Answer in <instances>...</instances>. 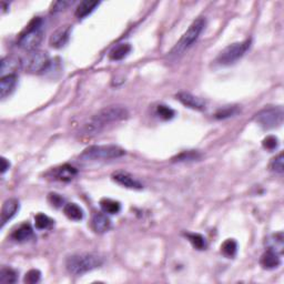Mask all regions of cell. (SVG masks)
Masks as SVG:
<instances>
[{
  "label": "cell",
  "mask_w": 284,
  "mask_h": 284,
  "mask_svg": "<svg viewBox=\"0 0 284 284\" xmlns=\"http://www.w3.org/2000/svg\"><path fill=\"white\" fill-rule=\"evenodd\" d=\"M237 250H238V243L235 242L233 239L225 240L221 246L222 254L226 257H233L237 254Z\"/></svg>",
  "instance_id": "cell-24"
},
{
  "label": "cell",
  "mask_w": 284,
  "mask_h": 284,
  "mask_svg": "<svg viewBox=\"0 0 284 284\" xmlns=\"http://www.w3.org/2000/svg\"><path fill=\"white\" fill-rule=\"evenodd\" d=\"M43 37V20L40 17H34L27 27L20 33L18 46L28 52H33L38 49Z\"/></svg>",
  "instance_id": "cell-3"
},
{
  "label": "cell",
  "mask_w": 284,
  "mask_h": 284,
  "mask_svg": "<svg viewBox=\"0 0 284 284\" xmlns=\"http://www.w3.org/2000/svg\"><path fill=\"white\" fill-rule=\"evenodd\" d=\"M32 235H33V231H32V225H30L29 223H24L19 225L18 228L12 232L11 237L17 242H26L32 239Z\"/></svg>",
  "instance_id": "cell-19"
},
{
  "label": "cell",
  "mask_w": 284,
  "mask_h": 284,
  "mask_svg": "<svg viewBox=\"0 0 284 284\" xmlns=\"http://www.w3.org/2000/svg\"><path fill=\"white\" fill-rule=\"evenodd\" d=\"M76 176H77L76 168H73L69 164L61 165V167L56 168L54 169V171H52V177H54L56 180H59V181L67 182V181L72 180V179Z\"/></svg>",
  "instance_id": "cell-16"
},
{
  "label": "cell",
  "mask_w": 284,
  "mask_h": 284,
  "mask_svg": "<svg viewBox=\"0 0 284 284\" xmlns=\"http://www.w3.org/2000/svg\"><path fill=\"white\" fill-rule=\"evenodd\" d=\"M269 168L271 171H273L275 173L282 174L284 171V158H283V154L278 155L275 158L271 160Z\"/></svg>",
  "instance_id": "cell-28"
},
{
  "label": "cell",
  "mask_w": 284,
  "mask_h": 284,
  "mask_svg": "<svg viewBox=\"0 0 284 284\" xmlns=\"http://www.w3.org/2000/svg\"><path fill=\"white\" fill-rule=\"evenodd\" d=\"M112 179L113 181H116L118 183V185L128 188V189L140 190L143 188V186L137 180V179H134L131 174L126 172H116L112 176Z\"/></svg>",
  "instance_id": "cell-11"
},
{
  "label": "cell",
  "mask_w": 284,
  "mask_h": 284,
  "mask_svg": "<svg viewBox=\"0 0 284 284\" xmlns=\"http://www.w3.org/2000/svg\"><path fill=\"white\" fill-rule=\"evenodd\" d=\"M21 63L16 57H7L1 60V65H0V73L1 78L10 75H16V71L20 68Z\"/></svg>",
  "instance_id": "cell-15"
},
{
  "label": "cell",
  "mask_w": 284,
  "mask_h": 284,
  "mask_svg": "<svg viewBox=\"0 0 284 284\" xmlns=\"http://www.w3.org/2000/svg\"><path fill=\"white\" fill-rule=\"evenodd\" d=\"M260 263L263 269L273 270V269H277L278 266L281 264V260H280V255L278 254V253L266 250L263 253V255L261 256Z\"/></svg>",
  "instance_id": "cell-17"
},
{
  "label": "cell",
  "mask_w": 284,
  "mask_h": 284,
  "mask_svg": "<svg viewBox=\"0 0 284 284\" xmlns=\"http://www.w3.org/2000/svg\"><path fill=\"white\" fill-rule=\"evenodd\" d=\"M18 210H19L18 200L11 198L5 201V203L2 204L1 208V213H0V225H1V228H3V225L16 216Z\"/></svg>",
  "instance_id": "cell-9"
},
{
  "label": "cell",
  "mask_w": 284,
  "mask_h": 284,
  "mask_svg": "<svg viewBox=\"0 0 284 284\" xmlns=\"http://www.w3.org/2000/svg\"><path fill=\"white\" fill-rule=\"evenodd\" d=\"M72 5V1H65V0H61V1H56L52 3L51 6V12H59V11H63L64 9H67V8Z\"/></svg>",
  "instance_id": "cell-34"
},
{
  "label": "cell",
  "mask_w": 284,
  "mask_h": 284,
  "mask_svg": "<svg viewBox=\"0 0 284 284\" xmlns=\"http://www.w3.org/2000/svg\"><path fill=\"white\" fill-rule=\"evenodd\" d=\"M262 145H263V147L266 150H274L278 148L279 142H278V139L275 138L274 135H269V137H266L263 140Z\"/></svg>",
  "instance_id": "cell-33"
},
{
  "label": "cell",
  "mask_w": 284,
  "mask_h": 284,
  "mask_svg": "<svg viewBox=\"0 0 284 284\" xmlns=\"http://www.w3.org/2000/svg\"><path fill=\"white\" fill-rule=\"evenodd\" d=\"M10 167L9 161H8L6 158L1 159V173H5L8 169Z\"/></svg>",
  "instance_id": "cell-36"
},
{
  "label": "cell",
  "mask_w": 284,
  "mask_h": 284,
  "mask_svg": "<svg viewBox=\"0 0 284 284\" xmlns=\"http://www.w3.org/2000/svg\"><path fill=\"white\" fill-rule=\"evenodd\" d=\"M48 200H49V202L51 203V205H54L56 208H60L63 205L64 200L63 196L60 194H57V193H50L49 196H48Z\"/></svg>",
  "instance_id": "cell-35"
},
{
  "label": "cell",
  "mask_w": 284,
  "mask_h": 284,
  "mask_svg": "<svg viewBox=\"0 0 284 284\" xmlns=\"http://www.w3.org/2000/svg\"><path fill=\"white\" fill-rule=\"evenodd\" d=\"M40 278H41V273L39 270L36 269H32V270H29L27 273L25 275V283L27 284H36L39 281H40Z\"/></svg>",
  "instance_id": "cell-30"
},
{
  "label": "cell",
  "mask_w": 284,
  "mask_h": 284,
  "mask_svg": "<svg viewBox=\"0 0 284 284\" xmlns=\"http://www.w3.org/2000/svg\"><path fill=\"white\" fill-rule=\"evenodd\" d=\"M26 71L29 73H40L46 71L50 64V59L47 52L36 50L30 52L23 63Z\"/></svg>",
  "instance_id": "cell-8"
},
{
  "label": "cell",
  "mask_w": 284,
  "mask_h": 284,
  "mask_svg": "<svg viewBox=\"0 0 284 284\" xmlns=\"http://www.w3.org/2000/svg\"><path fill=\"white\" fill-rule=\"evenodd\" d=\"M177 99L183 104V106L193 109V110L196 111L205 110V102L203 100L195 97V95L189 93H179L177 95Z\"/></svg>",
  "instance_id": "cell-10"
},
{
  "label": "cell",
  "mask_w": 284,
  "mask_h": 284,
  "mask_svg": "<svg viewBox=\"0 0 284 284\" xmlns=\"http://www.w3.org/2000/svg\"><path fill=\"white\" fill-rule=\"evenodd\" d=\"M100 207H101L102 211L108 215H117L121 210V204L118 201L107 198L100 201Z\"/></svg>",
  "instance_id": "cell-23"
},
{
  "label": "cell",
  "mask_w": 284,
  "mask_h": 284,
  "mask_svg": "<svg viewBox=\"0 0 284 284\" xmlns=\"http://www.w3.org/2000/svg\"><path fill=\"white\" fill-rule=\"evenodd\" d=\"M18 280V274L15 270L10 268H2L0 271V283H16Z\"/></svg>",
  "instance_id": "cell-25"
},
{
  "label": "cell",
  "mask_w": 284,
  "mask_h": 284,
  "mask_svg": "<svg viewBox=\"0 0 284 284\" xmlns=\"http://www.w3.org/2000/svg\"><path fill=\"white\" fill-rule=\"evenodd\" d=\"M16 85H17L16 75L2 77L1 80H0V95H1V99H5L8 95H10L12 91H14Z\"/></svg>",
  "instance_id": "cell-18"
},
{
  "label": "cell",
  "mask_w": 284,
  "mask_h": 284,
  "mask_svg": "<svg viewBox=\"0 0 284 284\" xmlns=\"http://www.w3.org/2000/svg\"><path fill=\"white\" fill-rule=\"evenodd\" d=\"M250 46H251L250 39L241 42L232 43V45L224 48V49L220 52V55L218 56L217 58V63L220 65L232 64L235 61H238L241 57L244 56V54L248 51Z\"/></svg>",
  "instance_id": "cell-7"
},
{
  "label": "cell",
  "mask_w": 284,
  "mask_h": 284,
  "mask_svg": "<svg viewBox=\"0 0 284 284\" xmlns=\"http://www.w3.org/2000/svg\"><path fill=\"white\" fill-rule=\"evenodd\" d=\"M125 155L126 151L115 145L91 146L82 152L79 158L84 161H104L120 158Z\"/></svg>",
  "instance_id": "cell-5"
},
{
  "label": "cell",
  "mask_w": 284,
  "mask_h": 284,
  "mask_svg": "<svg viewBox=\"0 0 284 284\" xmlns=\"http://www.w3.org/2000/svg\"><path fill=\"white\" fill-rule=\"evenodd\" d=\"M69 34H70V28L68 26H63V27L57 29L50 37L49 40L50 46L52 48H56V49L63 48L69 40Z\"/></svg>",
  "instance_id": "cell-13"
},
{
  "label": "cell",
  "mask_w": 284,
  "mask_h": 284,
  "mask_svg": "<svg viewBox=\"0 0 284 284\" xmlns=\"http://www.w3.org/2000/svg\"><path fill=\"white\" fill-rule=\"evenodd\" d=\"M157 115H158L160 118H162V119L164 120H170L174 117V111L168 106H163V104H161V106L157 107Z\"/></svg>",
  "instance_id": "cell-31"
},
{
  "label": "cell",
  "mask_w": 284,
  "mask_h": 284,
  "mask_svg": "<svg viewBox=\"0 0 284 284\" xmlns=\"http://www.w3.org/2000/svg\"><path fill=\"white\" fill-rule=\"evenodd\" d=\"M103 264V259L97 253H77L68 256L65 268L73 275H82L90 271L100 268Z\"/></svg>",
  "instance_id": "cell-2"
},
{
  "label": "cell",
  "mask_w": 284,
  "mask_h": 284,
  "mask_svg": "<svg viewBox=\"0 0 284 284\" xmlns=\"http://www.w3.org/2000/svg\"><path fill=\"white\" fill-rule=\"evenodd\" d=\"M200 154L196 151H185L173 158V161H178V162H185V161H194L200 158Z\"/></svg>",
  "instance_id": "cell-29"
},
{
  "label": "cell",
  "mask_w": 284,
  "mask_h": 284,
  "mask_svg": "<svg viewBox=\"0 0 284 284\" xmlns=\"http://www.w3.org/2000/svg\"><path fill=\"white\" fill-rule=\"evenodd\" d=\"M99 5H100V2L91 1V0H85V1H81L76 9V17L78 19L86 18V17L90 15L91 12H93Z\"/></svg>",
  "instance_id": "cell-20"
},
{
  "label": "cell",
  "mask_w": 284,
  "mask_h": 284,
  "mask_svg": "<svg viewBox=\"0 0 284 284\" xmlns=\"http://www.w3.org/2000/svg\"><path fill=\"white\" fill-rule=\"evenodd\" d=\"M265 247L268 248L266 250L273 251L281 255L284 251V235L283 232H278L269 235L265 239Z\"/></svg>",
  "instance_id": "cell-14"
},
{
  "label": "cell",
  "mask_w": 284,
  "mask_h": 284,
  "mask_svg": "<svg viewBox=\"0 0 284 284\" xmlns=\"http://www.w3.org/2000/svg\"><path fill=\"white\" fill-rule=\"evenodd\" d=\"M186 237L191 242L192 246L198 250H204L207 248V242L202 235L199 233H186Z\"/></svg>",
  "instance_id": "cell-27"
},
{
  "label": "cell",
  "mask_w": 284,
  "mask_h": 284,
  "mask_svg": "<svg viewBox=\"0 0 284 284\" xmlns=\"http://www.w3.org/2000/svg\"><path fill=\"white\" fill-rule=\"evenodd\" d=\"M205 27V20L203 18H198L194 20L189 29L183 33V36L180 38V40L177 42V45L172 48L170 51L171 57H179L185 54L193 43L198 40L199 36L202 32V30Z\"/></svg>",
  "instance_id": "cell-4"
},
{
  "label": "cell",
  "mask_w": 284,
  "mask_h": 284,
  "mask_svg": "<svg viewBox=\"0 0 284 284\" xmlns=\"http://www.w3.org/2000/svg\"><path fill=\"white\" fill-rule=\"evenodd\" d=\"M91 228L98 234L106 233L111 228V221L103 213H95L91 219Z\"/></svg>",
  "instance_id": "cell-12"
},
{
  "label": "cell",
  "mask_w": 284,
  "mask_h": 284,
  "mask_svg": "<svg viewBox=\"0 0 284 284\" xmlns=\"http://www.w3.org/2000/svg\"><path fill=\"white\" fill-rule=\"evenodd\" d=\"M129 112L122 106H109L101 109L90 118L81 128V134L93 137L99 134L108 125L122 121L128 118Z\"/></svg>",
  "instance_id": "cell-1"
},
{
  "label": "cell",
  "mask_w": 284,
  "mask_h": 284,
  "mask_svg": "<svg viewBox=\"0 0 284 284\" xmlns=\"http://www.w3.org/2000/svg\"><path fill=\"white\" fill-rule=\"evenodd\" d=\"M63 212L67 218L73 221H80L84 218V211L76 203H67L63 207Z\"/></svg>",
  "instance_id": "cell-22"
},
{
  "label": "cell",
  "mask_w": 284,
  "mask_h": 284,
  "mask_svg": "<svg viewBox=\"0 0 284 284\" xmlns=\"http://www.w3.org/2000/svg\"><path fill=\"white\" fill-rule=\"evenodd\" d=\"M284 110L281 106L266 107L255 115V121L264 130L275 129L283 124Z\"/></svg>",
  "instance_id": "cell-6"
},
{
  "label": "cell",
  "mask_w": 284,
  "mask_h": 284,
  "mask_svg": "<svg viewBox=\"0 0 284 284\" xmlns=\"http://www.w3.org/2000/svg\"><path fill=\"white\" fill-rule=\"evenodd\" d=\"M52 224H54V220L50 219L48 216L43 215V213H38V215L34 217V226H36L38 230L50 229Z\"/></svg>",
  "instance_id": "cell-26"
},
{
  "label": "cell",
  "mask_w": 284,
  "mask_h": 284,
  "mask_svg": "<svg viewBox=\"0 0 284 284\" xmlns=\"http://www.w3.org/2000/svg\"><path fill=\"white\" fill-rule=\"evenodd\" d=\"M237 112H238V109L235 107H231V108L228 107L224 109H220V110L216 113V118L217 119H225V118L234 116Z\"/></svg>",
  "instance_id": "cell-32"
},
{
  "label": "cell",
  "mask_w": 284,
  "mask_h": 284,
  "mask_svg": "<svg viewBox=\"0 0 284 284\" xmlns=\"http://www.w3.org/2000/svg\"><path fill=\"white\" fill-rule=\"evenodd\" d=\"M131 51V46L130 43H119V45L113 47L111 51L109 52V58L113 61L122 60L129 55V52Z\"/></svg>",
  "instance_id": "cell-21"
}]
</instances>
